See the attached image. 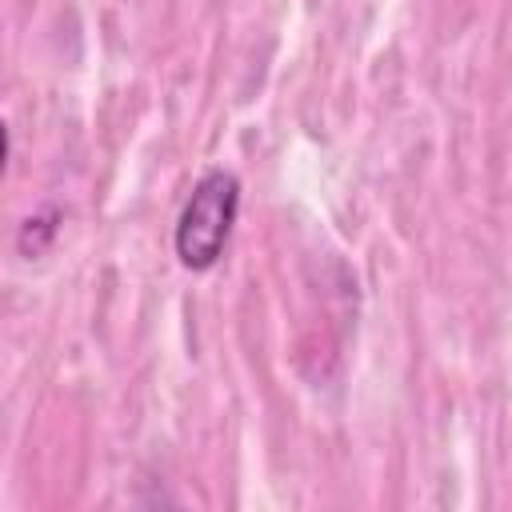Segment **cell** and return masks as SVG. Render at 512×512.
I'll use <instances>...</instances> for the list:
<instances>
[{
    "mask_svg": "<svg viewBox=\"0 0 512 512\" xmlns=\"http://www.w3.org/2000/svg\"><path fill=\"white\" fill-rule=\"evenodd\" d=\"M240 212V180L224 168H208L192 196L184 200V212L176 220V256L184 268L204 272L224 256V244L232 236Z\"/></svg>",
    "mask_w": 512,
    "mask_h": 512,
    "instance_id": "6da1fadb",
    "label": "cell"
},
{
    "mask_svg": "<svg viewBox=\"0 0 512 512\" xmlns=\"http://www.w3.org/2000/svg\"><path fill=\"white\" fill-rule=\"evenodd\" d=\"M52 236H56V212H44V216H28V220H24L16 244H20L24 256H40Z\"/></svg>",
    "mask_w": 512,
    "mask_h": 512,
    "instance_id": "7a4b0ae2",
    "label": "cell"
}]
</instances>
